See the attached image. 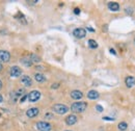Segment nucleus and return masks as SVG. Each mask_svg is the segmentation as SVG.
<instances>
[{
  "mask_svg": "<svg viewBox=\"0 0 135 131\" xmlns=\"http://www.w3.org/2000/svg\"><path fill=\"white\" fill-rule=\"evenodd\" d=\"M45 118H52V114L51 113H47L46 116H45Z\"/></svg>",
  "mask_w": 135,
  "mask_h": 131,
  "instance_id": "nucleus-25",
  "label": "nucleus"
},
{
  "mask_svg": "<svg viewBox=\"0 0 135 131\" xmlns=\"http://www.w3.org/2000/svg\"><path fill=\"white\" fill-rule=\"evenodd\" d=\"M31 59V61H32V63L33 62H40L41 61V58L38 56V55H35L34 53H32V54H30V57H29Z\"/></svg>",
  "mask_w": 135,
  "mask_h": 131,
  "instance_id": "nucleus-18",
  "label": "nucleus"
},
{
  "mask_svg": "<svg viewBox=\"0 0 135 131\" xmlns=\"http://www.w3.org/2000/svg\"><path fill=\"white\" fill-rule=\"evenodd\" d=\"M68 110H69L68 106H66L64 104H55L53 106V111L58 114H65L66 112H68Z\"/></svg>",
  "mask_w": 135,
  "mask_h": 131,
  "instance_id": "nucleus-2",
  "label": "nucleus"
},
{
  "mask_svg": "<svg viewBox=\"0 0 135 131\" xmlns=\"http://www.w3.org/2000/svg\"><path fill=\"white\" fill-rule=\"evenodd\" d=\"M96 109L99 111V112H102L103 111V107L101 105H96Z\"/></svg>",
  "mask_w": 135,
  "mask_h": 131,
  "instance_id": "nucleus-21",
  "label": "nucleus"
},
{
  "mask_svg": "<svg viewBox=\"0 0 135 131\" xmlns=\"http://www.w3.org/2000/svg\"><path fill=\"white\" fill-rule=\"evenodd\" d=\"M118 129L119 130H121V131H124V130H126L127 128H128V125H127V123L126 122H121V123H119L118 124Z\"/></svg>",
  "mask_w": 135,
  "mask_h": 131,
  "instance_id": "nucleus-20",
  "label": "nucleus"
},
{
  "mask_svg": "<svg viewBox=\"0 0 135 131\" xmlns=\"http://www.w3.org/2000/svg\"><path fill=\"white\" fill-rule=\"evenodd\" d=\"M88 46L92 49H96V48H98V43L95 40H89L88 41Z\"/></svg>",
  "mask_w": 135,
  "mask_h": 131,
  "instance_id": "nucleus-19",
  "label": "nucleus"
},
{
  "mask_svg": "<svg viewBox=\"0 0 135 131\" xmlns=\"http://www.w3.org/2000/svg\"><path fill=\"white\" fill-rule=\"evenodd\" d=\"M58 88V83H55V84H52V89H57Z\"/></svg>",
  "mask_w": 135,
  "mask_h": 131,
  "instance_id": "nucleus-26",
  "label": "nucleus"
},
{
  "mask_svg": "<svg viewBox=\"0 0 135 131\" xmlns=\"http://www.w3.org/2000/svg\"><path fill=\"white\" fill-rule=\"evenodd\" d=\"M10 58V54L7 51L0 50V63L1 62H7Z\"/></svg>",
  "mask_w": 135,
  "mask_h": 131,
  "instance_id": "nucleus-6",
  "label": "nucleus"
},
{
  "mask_svg": "<svg viewBox=\"0 0 135 131\" xmlns=\"http://www.w3.org/2000/svg\"><path fill=\"white\" fill-rule=\"evenodd\" d=\"M1 88H2V82L0 81V90H1Z\"/></svg>",
  "mask_w": 135,
  "mask_h": 131,
  "instance_id": "nucleus-31",
  "label": "nucleus"
},
{
  "mask_svg": "<svg viewBox=\"0 0 135 131\" xmlns=\"http://www.w3.org/2000/svg\"><path fill=\"white\" fill-rule=\"evenodd\" d=\"M74 13L76 14V15H79V14H80V9H79V8H75V9H74Z\"/></svg>",
  "mask_w": 135,
  "mask_h": 131,
  "instance_id": "nucleus-23",
  "label": "nucleus"
},
{
  "mask_svg": "<svg viewBox=\"0 0 135 131\" xmlns=\"http://www.w3.org/2000/svg\"><path fill=\"white\" fill-rule=\"evenodd\" d=\"M77 122V117L76 116H74V114H70V116H68L67 118H66V123L68 124V125H74L75 123Z\"/></svg>",
  "mask_w": 135,
  "mask_h": 131,
  "instance_id": "nucleus-12",
  "label": "nucleus"
},
{
  "mask_svg": "<svg viewBox=\"0 0 135 131\" xmlns=\"http://www.w3.org/2000/svg\"><path fill=\"white\" fill-rule=\"evenodd\" d=\"M73 35H74V37H76L77 39H82V38H84L86 36V31L83 28H76L73 31Z\"/></svg>",
  "mask_w": 135,
  "mask_h": 131,
  "instance_id": "nucleus-5",
  "label": "nucleus"
},
{
  "mask_svg": "<svg viewBox=\"0 0 135 131\" xmlns=\"http://www.w3.org/2000/svg\"><path fill=\"white\" fill-rule=\"evenodd\" d=\"M39 112H40L39 108L32 107V108H29V109L27 110L26 114H27V117H29V118H34V117H36L38 114H39Z\"/></svg>",
  "mask_w": 135,
  "mask_h": 131,
  "instance_id": "nucleus-8",
  "label": "nucleus"
},
{
  "mask_svg": "<svg viewBox=\"0 0 135 131\" xmlns=\"http://www.w3.org/2000/svg\"><path fill=\"white\" fill-rule=\"evenodd\" d=\"M103 120H106V121H113V119H111V118H107V117H104Z\"/></svg>",
  "mask_w": 135,
  "mask_h": 131,
  "instance_id": "nucleus-24",
  "label": "nucleus"
},
{
  "mask_svg": "<svg viewBox=\"0 0 135 131\" xmlns=\"http://www.w3.org/2000/svg\"><path fill=\"white\" fill-rule=\"evenodd\" d=\"M87 107L86 102H76V103H73L71 106V110L73 112H76V113H80L83 112Z\"/></svg>",
  "mask_w": 135,
  "mask_h": 131,
  "instance_id": "nucleus-1",
  "label": "nucleus"
},
{
  "mask_svg": "<svg viewBox=\"0 0 135 131\" xmlns=\"http://www.w3.org/2000/svg\"><path fill=\"white\" fill-rule=\"evenodd\" d=\"M9 74H10L11 77H19L22 74V70L19 67H17V66H15V67H11L10 68Z\"/></svg>",
  "mask_w": 135,
  "mask_h": 131,
  "instance_id": "nucleus-7",
  "label": "nucleus"
},
{
  "mask_svg": "<svg viewBox=\"0 0 135 131\" xmlns=\"http://www.w3.org/2000/svg\"><path fill=\"white\" fill-rule=\"evenodd\" d=\"M110 52H111V53H112V54H114V55H115V54H116V52H115V51H114V49H112V48H111V49H110Z\"/></svg>",
  "mask_w": 135,
  "mask_h": 131,
  "instance_id": "nucleus-28",
  "label": "nucleus"
},
{
  "mask_svg": "<svg viewBox=\"0 0 135 131\" xmlns=\"http://www.w3.org/2000/svg\"><path fill=\"white\" fill-rule=\"evenodd\" d=\"M108 8L112 12H117L119 9V4L117 2H109L108 3Z\"/></svg>",
  "mask_w": 135,
  "mask_h": 131,
  "instance_id": "nucleus-15",
  "label": "nucleus"
},
{
  "mask_svg": "<svg viewBox=\"0 0 135 131\" xmlns=\"http://www.w3.org/2000/svg\"><path fill=\"white\" fill-rule=\"evenodd\" d=\"M21 81H22V83H23L25 86H30V85L32 84V80H31V78L29 77V76H27V75L22 76Z\"/></svg>",
  "mask_w": 135,
  "mask_h": 131,
  "instance_id": "nucleus-11",
  "label": "nucleus"
},
{
  "mask_svg": "<svg viewBox=\"0 0 135 131\" xmlns=\"http://www.w3.org/2000/svg\"><path fill=\"white\" fill-rule=\"evenodd\" d=\"M82 96H83V94H82L80 91H73V92L71 93V97L73 98V99H76V100L81 99Z\"/></svg>",
  "mask_w": 135,
  "mask_h": 131,
  "instance_id": "nucleus-14",
  "label": "nucleus"
},
{
  "mask_svg": "<svg viewBox=\"0 0 135 131\" xmlns=\"http://www.w3.org/2000/svg\"><path fill=\"white\" fill-rule=\"evenodd\" d=\"M1 71H2V64L0 63V72H1Z\"/></svg>",
  "mask_w": 135,
  "mask_h": 131,
  "instance_id": "nucleus-30",
  "label": "nucleus"
},
{
  "mask_svg": "<svg viewBox=\"0 0 135 131\" xmlns=\"http://www.w3.org/2000/svg\"><path fill=\"white\" fill-rule=\"evenodd\" d=\"M26 99H27V95H24V96H22V98H20V102H21V103H23Z\"/></svg>",
  "mask_w": 135,
  "mask_h": 131,
  "instance_id": "nucleus-22",
  "label": "nucleus"
},
{
  "mask_svg": "<svg viewBox=\"0 0 135 131\" xmlns=\"http://www.w3.org/2000/svg\"><path fill=\"white\" fill-rule=\"evenodd\" d=\"M41 98V93L39 91H32L27 95V99L30 102H36Z\"/></svg>",
  "mask_w": 135,
  "mask_h": 131,
  "instance_id": "nucleus-3",
  "label": "nucleus"
},
{
  "mask_svg": "<svg viewBox=\"0 0 135 131\" xmlns=\"http://www.w3.org/2000/svg\"><path fill=\"white\" fill-rule=\"evenodd\" d=\"M34 78H35V80L38 81V82H44V81L46 80V77H45L43 74H41V73H36L34 75Z\"/></svg>",
  "mask_w": 135,
  "mask_h": 131,
  "instance_id": "nucleus-17",
  "label": "nucleus"
},
{
  "mask_svg": "<svg viewBox=\"0 0 135 131\" xmlns=\"http://www.w3.org/2000/svg\"><path fill=\"white\" fill-rule=\"evenodd\" d=\"M21 62H22L24 66H26V67H31V66H32V61H31L30 58H29V56H28V57H23V58L21 59Z\"/></svg>",
  "mask_w": 135,
  "mask_h": 131,
  "instance_id": "nucleus-16",
  "label": "nucleus"
},
{
  "mask_svg": "<svg viewBox=\"0 0 135 131\" xmlns=\"http://www.w3.org/2000/svg\"><path fill=\"white\" fill-rule=\"evenodd\" d=\"M36 128L39 131H50L51 130V125L47 122H39L36 124Z\"/></svg>",
  "mask_w": 135,
  "mask_h": 131,
  "instance_id": "nucleus-4",
  "label": "nucleus"
},
{
  "mask_svg": "<svg viewBox=\"0 0 135 131\" xmlns=\"http://www.w3.org/2000/svg\"><path fill=\"white\" fill-rule=\"evenodd\" d=\"M66 131H71V130H66Z\"/></svg>",
  "mask_w": 135,
  "mask_h": 131,
  "instance_id": "nucleus-32",
  "label": "nucleus"
},
{
  "mask_svg": "<svg viewBox=\"0 0 135 131\" xmlns=\"http://www.w3.org/2000/svg\"><path fill=\"white\" fill-rule=\"evenodd\" d=\"M87 30H88V31H92V32H94V31H95V29H93L92 27H87Z\"/></svg>",
  "mask_w": 135,
  "mask_h": 131,
  "instance_id": "nucleus-27",
  "label": "nucleus"
},
{
  "mask_svg": "<svg viewBox=\"0 0 135 131\" xmlns=\"http://www.w3.org/2000/svg\"><path fill=\"white\" fill-rule=\"evenodd\" d=\"M24 89H19L18 91H16V92H14L13 94H11V99L14 100V101H17L18 100V98H20L21 96H24L23 94H24Z\"/></svg>",
  "mask_w": 135,
  "mask_h": 131,
  "instance_id": "nucleus-9",
  "label": "nucleus"
},
{
  "mask_svg": "<svg viewBox=\"0 0 135 131\" xmlns=\"http://www.w3.org/2000/svg\"><path fill=\"white\" fill-rule=\"evenodd\" d=\"M125 83H126V85L128 86V88H134L135 86V78L133 77V76H128L127 78H126V80H125Z\"/></svg>",
  "mask_w": 135,
  "mask_h": 131,
  "instance_id": "nucleus-10",
  "label": "nucleus"
},
{
  "mask_svg": "<svg viewBox=\"0 0 135 131\" xmlns=\"http://www.w3.org/2000/svg\"><path fill=\"white\" fill-rule=\"evenodd\" d=\"M87 98H88V99H92V100L98 99V98H99V93L97 91H89L87 93Z\"/></svg>",
  "mask_w": 135,
  "mask_h": 131,
  "instance_id": "nucleus-13",
  "label": "nucleus"
},
{
  "mask_svg": "<svg viewBox=\"0 0 135 131\" xmlns=\"http://www.w3.org/2000/svg\"><path fill=\"white\" fill-rule=\"evenodd\" d=\"M2 101H3V97H2L1 95H0V103H1Z\"/></svg>",
  "mask_w": 135,
  "mask_h": 131,
  "instance_id": "nucleus-29",
  "label": "nucleus"
}]
</instances>
